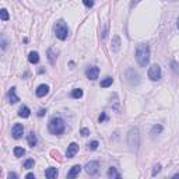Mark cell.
Wrapping results in <instances>:
<instances>
[{
    "mask_svg": "<svg viewBox=\"0 0 179 179\" xmlns=\"http://www.w3.org/2000/svg\"><path fill=\"white\" fill-rule=\"evenodd\" d=\"M28 60H30V63H32V64L38 63V62H39V55H38V52H31L30 56H28Z\"/></svg>",
    "mask_w": 179,
    "mask_h": 179,
    "instance_id": "cell-18",
    "label": "cell"
},
{
    "mask_svg": "<svg viewBox=\"0 0 179 179\" xmlns=\"http://www.w3.org/2000/svg\"><path fill=\"white\" fill-rule=\"evenodd\" d=\"M161 132H162L161 125H154L153 129H151V133H153V134H155V133H161Z\"/></svg>",
    "mask_w": 179,
    "mask_h": 179,
    "instance_id": "cell-24",
    "label": "cell"
},
{
    "mask_svg": "<svg viewBox=\"0 0 179 179\" xmlns=\"http://www.w3.org/2000/svg\"><path fill=\"white\" fill-rule=\"evenodd\" d=\"M55 35L59 39H62V41H64V39L67 38L69 28H67V25H66V22H64V21L60 20V21H57L55 24Z\"/></svg>",
    "mask_w": 179,
    "mask_h": 179,
    "instance_id": "cell-4",
    "label": "cell"
},
{
    "mask_svg": "<svg viewBox=\"0 0 179 179\" xmlns=\"http://www.w3.org/2000/svg\"><path fill=\"white\" fill-rule=\"evenodd\" d=\"M27 141H28V144L31 145V147H35L37 145V134H35L34 132H31L28 136H27Z\"/></svg>",
    "mask_w": 179,
    "mask_h": 179,
    "instance_id": "cell-16",
    "label": "cell"
},
{
    "mask_svg": "<svg viewBox=\"0 0 179 179\" xmlns=\"http://www.w3.org/2000/svg\"><path fill=\"white\" fill-rule=\"evenodd\" d=\"M25 178H27V179H32V178H35V175H34V174H27Z\"/></svg>",
    "mask_w": 179,
    "mask_h": 179,
    "instance_id": "cell-35",
    "label": "cell"
},
{
    "mask_svg": "<svg viewBox=\"0 0 179 179\" xmlns=\"http://www.w3.org/2000/svg\"><path fill=\"white\" fill-rule=\"evenodd\" d=\"M9 99H10V102H11V104H16V102H18V101H20V99H18V97H17V94H16V87L10 88V91H9Z\"/></svg>",
    "mask_w": 179,
    "mask_h": 179,
    "instance_id": "cell-15",
    "label": "cell"
},
{
    "mask_svg": "<svg viewBox=\"0 0 179 179\" xmlns=\"http://www.w3.org/2000/svg\"><path fill=\"white\" fill-rule=\"evenodd\" d=\"M176 25H178V28H179V18H178V21H176Z\"/></svg>",
    "mask_w": 179,
    "mask_h": 179,
    "instance_id": "cell-36",
    "label": "cell"
},
{
    "mask_svg": "<svg viewBox=\"0 0 179 179\" xmlns=\"http://www.w3.org/2000/svg\"><path fill=\"white\" fill-rule=\"evenodd\" d=\"M105 119H107V115H105V113H101V116H99V122H104Z\"/></svg>",
    "mask_w": 179,
    "mask_h": 179,
    "instance_id": "cell-33",
    "label": "cell"
},
{
    "mask_svg": "<svg viewBox=\"0 0 179 179\" xmlns=\"http://www.w3.org/2000/svg\"><path fill=\"white\" fill-rule=\"evenodd\" d=\"M7 176H9V179H17L18 178V175L17 174H14V172H9V175H7Z\"/></svg>",
    "mask_w": 179,
    "mask_h": 179,
    "instance_id": "cell-32",
    "label": "cell"
},
{
    "mask_svg": "<svg viewBox=\"0 0 179 179\" xmlns=\"http://www.w3.org/2000/svg\"><path fill=\"white\" fill-rule=\"evenodd\" d=\"M48 59H49L51 64L56 63V57H55V53H53V49H49V51H48Z\"/></svg>",
    "mask_w": 179,
    "mask_h": 179,
    "instance_id": "cell-21",
    "label": "cell"
},
{
    "mask_svg": "<svg viewBox=\"0 0 179 179\" xmlns=\"http://www.w3.org/2000/svg\"><path fill=\"white\" fill-rule=\"evenodd\" d=\"M24 154H25V150L22 148V147H16L14 148V155L16 157H22Z\"/></svg>",
    "mask_w": 179,
    "mask_h": 179,
    "instance_id": "cell-23",
    "label": "cell"
},
{
    "mask_svg": "<svg viewBox=\"0 0 179 179\" xmlns=\"http://www.w3.org/2000/svg\"><path fill=\"white\" fill-rule=\"evenodd\" d=\"M128 145L129 148L136 153L139 150V145H140V133H139V129L133 128L129 130L128 133Z\"/></svg>",
    "mask_w": 179,
    "mask_h": 179,
    "instance_id": "cell-2",
    "label": "cell"
},
{
    "mask_svg": "<svg viewBox=\"0 0 179 179\" xmlns=\"http://www.w3.org/2000/svg\"><path fill=\"white\" fill-rule=\"evenodd\" d=\"M51 154H52V157L55 158V160H57V161H62V158H60V154H59V151H55V150H52V151H51Z\"/></svg>",
    "mask_w": 179,
    "mask_h": 179,
    "instance_id": "cell-27",
    "label": "cell"
},
{
    "mask_svg": "<svg viewBox=\"0 0 179 179\" xmlns=\"http://www.w3.org/2000/svg\"><path fill=\"white\" fill-rule=\"evenodd\" d=\"M136 60L141 67H145V66L148 64V62H150L148 45H144V43L137 45V48H136Z\"/></svg>",
    "mask_w": 179,
    "mask_h": 179,
    "instance_id": "cell-1",
    "label": "cell"
},
{
    "mask_svg": "<svg viewBox=\"0 0 179 179\" xmlns=\"http://www.w3.org/2000/svg\"><path fill=\"white\" fill-rule=\"evenodd\" d=\"M64 128H66V125H64V120L59 116H55V118H52L49 125H48V129H49V132L52 134H62L64 132Z\"/></svg>",
    "mask_w": 179,
    "mask_h": 179,
    "instance_id": "cell-3",
    "label": "cell"
},
{
    "mask_svg": "<svg viewBox=\"0 0 179 179\" xmlns=\"http://www.w3.org/2000/svg\"><path fill=\"white\" fill-rule=\"evenodd\" d=\"M34 160H32V158H30V160H27L25 162H24V168H27V169H30V168H32V166H34Z\"/></svg>",
    "mask_w": 179,
    "mask_h": 179,
    "instance_id": "cell-25",
    "label": "cell"
},
{
    "mask_svg": "<svg viewBox=\"0 0 179 179\" xmlns=\"http://www.w3.org/2000/svg\"><path fill=\"white\" fill-rule=\"evenodd\" d=\"M112 83H113V78H112V77H105V78L101 81V87H102V88H107V87L112 85Z\"/></svg>",
    "mask_w": 179,
    "mask_h": 179,
    "instance_id": "cell-20",
    "label": "cell"
},
{
    "mask_svg": "<svg viewBox=\"0 0 179 179\" xmlns=\"http://www.w3.org/2000/svg\"><path fill=\"white\" fill-rule=\"evenodd\" d=\"M126 78H128V81L132 85H136V84L140 83V76H139V73L134 72L133 69H129L128 72H126Z\"/></svg>",
    "mask_w": 179,
    "mask_h": 179,
    "instance_id": "cell-6",
    "label": "cell"
},
{
    "mask_svg": "<svg viewBox=\"0 0 179 179\" xmlns=\"http://www.w3.org/2000/svg\"><path fill=\"white\" fill-rule=\"evenodd\" d=\"M45 113H46V111H45V109H41V111L38 112V116H43Z\"/></svg>",
    "mask_w": 179,
    "mask_h": 179,
    "instance_id": "cell-34",
    "label": "cell"
},
{
    "mask_svg": "<svg viewBox=\"0 0 179 179\" xmlns=\"http://www.w3.org/2000/svg\"><path fill=\"white\" fill-rule=\"evenodd\" d=\"M98 141H91V143H90V144H88V148L90 150H97V148H98Z\"/></svg>",
    "mask_w": 179,
    "mask_h": 179,
    "instance_id": "cell-28",
    "label": "cell"
},
{
    "mask_svg": "<svg viewBox=\"0 0 179 179\" xmlns=\"http://www.w3.org/2000/svg\"><path fill=\"white\" fill-rule=\"evenodd\" d=\"M0 16H1V20H3V21H7V20H9V13H7V10L6 9H1Z\"/></svg>",
    "mask_w": 179,
    "mask_h": 179,
    "instance_id": "cell-26",
    "label": "cell"
},
{
    "mask_svg": "<svg viewBox=\"0 0 179 179\" xmlns=\"http://www.w3.org/2000/svg\"><path fill=\"white\" fill-rule=\"evenodd\" d=\"M148 78L153 81H158L161 78V67L158 64H153L148 69Z\"/></svg>",
    "mask_w": 179,
    "mask_h": 179,
    "instance_id": "cell-5",
    "label": "cell"
},
{
    "mask_svg": "<svg viewBox=\"0 0 179 179\" xmlns=\"http://www.w3.org/2000/svg\"><path fill=\"white\" fill-rule=\"evenodd\" d=\"M108 178L119 179L120 178V174L116 171V168H109V171H108Z\"/></svg>",
    "mask_w": 179,
    "mask_h": 179,
    "instance_id": "cell-19",
    "label": "cell"
},
{
    "mask_svg": "<svg viewBox=\"0 0 179 179\" xmlns=\"http://www.w3.org/2000/svg\"><path fill=\"white\" fill-rule=\"evenodd\" d=\"M22 133H24V126L21 123H16L11 129V134H13L14 139H21Z\"/></svg>",
    "mask_w": 179,
    "mask_h": 179,
    "instance_id": "cell-8",
    "label": "cell"
},
{
    "mask_svg": "<svg viewBox=\"0 0 179 179\" xmlns=\"http://www.w3.org/2000/svg\"><path fill=\"white\" fill-rule=\"evenodd\" d=\"M72 97L73 98H81L83 97V90H80V88H76V90H73V92H72Z\"/></svg>",
    "mask_w": 179,
    "mask_h": 179,
    "instance_id": "cell-22",
    "label": "cell"
},
{
    "mask_svg": "<svg viewBox=\"0 0 179 179\" xmlns=\"http://www.w3.org/2000/svg\"><path fill=\"white\" fill-rule=\"evenodd\" d=\"M98 74H99V69L95 67V66L87 69V72H85V76L88 77L90 80H97V78H98Z\"/></svg>",
    "mask_w": 179,
    "mask_h": 179,
    "instance_id": "cell-9",
    "label": "cell"
},
{
    "mask_svg": "<svg viewBox=\"0 0 179 179\" xmlns=\"http://www.w3.org/2000/svg\"><path fill=\"white\" fill-rule=\"evenodd\" d=\"M81 136H88V134H90V130H88V129H87V128H83V129H81Z\"/></svg>",
    "mask_w": 179,
    "mask_h": 179,
    "instance_id": "cell-31",
    "label": "cell"
},
{
    "mask_svg": "<svg viewBox=\"0 0 179 179\" xmlns=\"http://www.w3.org/2000/svg\"><path fill=\"white\" fill-rule=\"evenodd\" d=\"M30 113H31V111L28 107H21L20 111H18V116H21V118H28Z\"/></svg>",
    "mask_w": 179,
    "mask_h": 179,
    "instance_id": "cell-17",
    "label": "cell"
},
{
    "mask_svg": "<svg viewBox=\"0 0 179 179\" xmlns=\"http://www.w3.org/2000/svg\"><path fill=\"white\" fill-rule=\"evenodd\" d=\"M78 151V144L77 143H70V145L67 147V151H66V157L67 158H73Z\"/></svg>",
    "mask_w": 179,
    "mask_h": 179,
    "instance_id": "cell-10",
    "label": "cell"
},
{
    "mask_svg": "<svg viewBox=\"0 0 179 179\" xmlns=\"http://www.w3.org/2000/svg\"><path fill=\"white\" fill-rule=\"evenodd\" d=\"M80 172H81V166H80V165H74V166H73V168H72V169L69 171V174H67V178H69V179H72V178H76L77 175L80 174Z\"/></svg>",
    "mask_w": 179,
    "mask_h": 179,
    "instance_id": "cell-13",
    "label": "cell"
},
{
    "mask_svg": "<svg viewBox=\"0 0 179 179\" xmlns=\"http://www.w3.org/2000/svg\"><path fill=\"white\" fill-rule=\"evenodd\" d=\"M57 175H59V171L56 169V168H53V166L48 168L46 172H45V176H46L48 179H55Z\"/></svg>",
    "mask_w": 179,
    "mask_h": 179,
    "instance_id": "cell-12",
    "label": "cell"
},
{
    "mask_svg": "<svg viewBox=\"0 0 179 179\" xmlns=\"http://www.w3.org/2000/svg\"><path fill=\"white\" fill-rule=\"evenodd\" d=\"M160 171H161V165L158 164V165L154 166V169H153V176H155V175H157L158 172H160Z\"/></svg>",
    "mask_w": 179,
    "mask_h": 179,
    "instance_id": "cell-30",
    "label": "cell"
},
{
    "mask_svg": "<svg viewBox=\"0 0 179 179\" xmlns=\"http://www.w3.org/2000/svg\"><path fill=\"white\" fill-rule=\"evenodd\" d=\"M112 51L113 52H118L120 49V38L118 35H113V38H112Z\"/></svg>",
    "mask_w": 179,
    "mask_h": 179,
    "instance_id": "cell-14",
    "label": "cell"
},
{
    "mask_svg": "<svg viewBox=\"0 0 179 179\" xmlns=\"http://www.w3.org/2000/svg\"><path fill=\"white\" fill-rule=\"evenodd\" d=\"M49 92V87H48L46 84H41L37 88V91H35V94H37V97H39V98H42V97H45V95Z\"/></svg>",
    "mask_w": 179,
    "mask_h": 179,
    "instance_id": "cell-11",
    "label": "cell"
},
{
    "mask_svg": "<svg viewBox=\"0 0 179 179\" xmlns=\"http://www.w3.org/2000/svg\"><path fill=\"white\" fill-rule=\"evenodd\" d=\"M99 169V162L98 161H90L85 165V172L88 175H95Z\"/></svg>",
    "mask_w": 179,
    "mask_h": 179,
    "instance_id": "cell-7",
    "label": "cell"
},
{
    "mask_svg": "<svg viewBox=\"0 0 179 179\" xmlns=\"http://www.w3.org/2000/svg\"><path fill=\"white\" fill-rule=\"evenodd\" d=\"M83 3H84L85 7H92L94 6V0H83Z\"/></svg>",
    "mask_w": 179,
    "mask_h": 179,
    "instance_id": "cell-29",
    "label": "cell"
}]
</instances>
